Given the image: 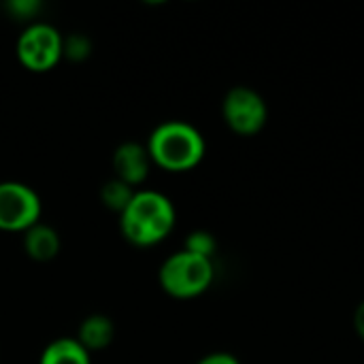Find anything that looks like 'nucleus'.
I'll use <instances>...</instances> for the list:
<instances>
[{
    "instance_id": "nucleus-8",
    "label": "nucleus",
    "mask_w": 364,
    "mask_h": 364,
    "mask_svg": "<svg viewBox=\"0 0 364 364\" xmlns=\"http://www.w3.org/2000/svg\"><path fill=\"white\" fill-rule=\"evenodd\" d=\"M60 235L49 224L38 222L23 232V252L34 262H51L60 254Z\"/></svg>"
},
{
    "instance_id": "nucleus-3",
    "label": "nucleus",
    "mask_w": 364,
    "mask_h": 364,
    "mask_svg": "<svg viewBox=\"0 0 364 364\" xmlns=\"http://www.w3.org/2000/svg\"><path fill=\"white\" fill-rule=\"evenodd\" d=\"M215 269L213 260L194 256L186 250H179L171 254L158 271V282L160 288L179 301H190L209 290L213 284Z\"/></svg>"
},
{
    "instance_id": "nucleus-13",
    "label": "nucleus",
    "mask_w": 364,
    "mask_h": 364,
    "mask_svg": "<svg viewBox=\"0 0 364 364\" xmlns=\"http://www.w3.org/2000/svg\"><path fill=\"white\" fill-rule=\"evenodd\" d=\"M183 250L194 254V256H200V258H209L213 260V254L218 250V243H215V237L207 230H194L186 237V243H183Z\"/></svg>"
},
{
    "instance_id": "nucleus-16",
    "label": "nucleus",
    "mask_w": 364,
    "mask_h": 364,
    "mask_svg": "<svg viewBox=\"0 0 364 364\" xmlns=\"http://www.w3.org/2000/svg\"><path fill=\"white\" fill-rule=\"evenodd\" d=\"M354 328H356V335L360 337V341L364 343V301L356 307V314H354Z\"/></svg>"
},
{
    "instance_id": "nucleus-10",
    "label": "nucleus",
    "mask_w": 364,
    "mask_h": 364,
    "mask_svg": "<svg viewBox=\"0 0 364 364\" xmlns=\"http://www.w3.org/2000/svg\"><path fill=\"white\" fill-rule=\"evenodd\" d=\"M38 364H92V358L75 337H60L43 350Z\"/></svg>"
},
{
    "instance_id": "nucleus-11",
    "label": "nucleus",
    "mask_w": 364,
    "mask_h": 364,
    "mask_svg": "<svg viewBox=\"0 0 364 364\" xmlns=\"http://www.w3.org/2000/svg\"><path fill=\"white\" fill-rule=\"evenodd\" d=\"M134 194H136L134 188H130L128 183H124V181H119V179H115V177L109 179V181L100 188V200H102V205H105L109 211L117 213V215L124 213V209L130 205V200H132Z\"/></svg>"
},
{
    "instance_id": "nucleus-1",
    "label": "nucleus",
    "mask_w": 364,
    "mask_h": 364,
    "mask_svg": "<svg viewBox=\"0 0 364 364\" xmlns=\"http://www.w3.org/2000/svg\"><path fill=\"white\" fill-rule=\"evenodd\" d=\"M177 211L168 196L156 190H136L119 215V230L134 247H154L175 228Z\"/></svg>"
},
{
    "instance_id": "nucleus-4",
    "label": "nucleus",
    "mask_w": 364,
    "mask_h": 364,
    "mask_svg": "<svg viewBox=\"0 0 364 364\" xmlns=\"http://www.w3.org/2000/svg\"><path fill=\"white\" fill-rule=\"evenodd\" d=\"M64 36L47 21H32L17 36L15 53L19 64L30 73H49L62 60Z\"/></svg>"
},
{
    "instance_id": "nucleus-15",
    "label": "nucleus",
    "mask_w": 364,
    "mask_h": 364,
    "mask_svg": "<svg viewBox=\"0 0 364 364\" xmlns=\"http://www.w3.org/2000/svg\"><path fill=\"white\" fill-rule=\"evenodd\" d=\"M196 364H241L237 356L228 354V352H211L207 356H203Z\"/></svg>"
},
{
    "instance_id": "nucleus-7",
    "label": "nucleus",
    "mask_w": 364,
    "mask_h": 364,
    "mask_svg": "<svg viewBox=\"0 0 364 364\" xmlns=\"http://www.w3.org/2000/svg\"><path fill=\"white\" fill-rule=\"evenodd\" d=\"M113 175L115 179L128 183L130 188H139L147 181L151 171V158L147 154V147L136 141L119 143L111 158Z\"/></svg>"
},
{
    "instance_id": "nucleus-12",
    "label": "nucleus",
    "mask_w": 364,
    "mask_h": 364,
    "mask_svg": "<svg viewBox=\"0 0 364 364\" xmlns=\"http://www.w3.org/2000/svg\"><path fill=\"white\" fill-rule=\"evenodd\" d=\"M92 38L83 32H73L68 36H64L62 43V60H70V62H83L92 55Z\"/></svg>"
},
{
    "instance_id": "nucleus-14",
    "label": "nucleus",
    "mask_w": 364,
    "mask_h": 364,
    "mask_svg": "<svg viewBox=\"0 0 364 364\" xmlns=\"http://www.w3.org/2000/svg\"><path fill=\"white\" fill-rule=\"evenodd\" d=\"M6 11L15 19H32L41 13V2L38 0H11L6 2Z\"/></svg>"
},
{
    "instance_id": "nucleus-6",
    "label": "nucleus",
    "mask_w": 364,
    "mask_h": 364,
    "mask_svg": "<svg viewBox=\"0 0 364 364\" xmlns=\"http://www.w3.org/2000/svg\"><path fill=\"white\" fill-rule=\"evenodd\" d=\"M43 205L34 188L21 181H0V230L26 232L41 222Z\"/></svg>"
},
{
    "instance_id": "nucleus-2",
    "label": "nucleus",
    "mask_w": 364,
    "mask_h": 364,
    "mask_svg": "<svg viewBox=\"0 0 364 364\" xmlns=\"http://www.w3.org/2000/svg\"><path fill=\"white\" fill-rule=\"evenodd\" d=\"M145 147L151 164L168 173H188L196 168L207 154V143L200 130L181 119L158 124Z\"/></svg>"
},
{
    "instance_id": "nucleus-9",
    "label": "nucleus",
    "mask_w": 364,
    "mask_h": 364,
    "mask_svg": "<svg viewBox=\"0 0 364 364\" xmlns=\"http://www.w3.org/2000/svg\"><path fill=\"white\" fill-rule=\"evenodd\" d=\"M90 354L107 350L115 339V324L109 316L92 314L85 320H81L77 337H75Z\"/></svg>"
},
{
    "instance_id": "nucleus-5",
    "label": "nucleus",
    "mask_w": 364,
    "mask_h": 364,
    "mask_svg": "<svg viewBox=\"0 0 364 364\" xmlns=\"http://www.w3.org/2000/svg\"><path fill=\"white\" fill-rule=\"evenodd\" d=\"M222 117L235 134L254 136L267 126L269 107L256 90L237 85L228 90L222 100Z\"/></svg>"
}]
</instances>
